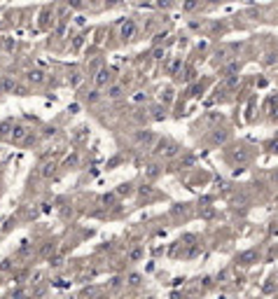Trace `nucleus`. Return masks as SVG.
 <instances>
[{
	"mask_svg": "<svg viewBox=\"0 0 278 299\" xmlns=\"http://www.w3.org/2000/svg\"><path fill=\"white\" fill-rule=\"evenodd\" d=\"M164 56H166V52H164L161 47H157V49H154V56H152V59H154V61H161Z\"/></svg>",
	"mask_w": 278,
	"mask_h": 299,
	"instance_id": "c9c22d12",
	"label": "nucleus"
},
{
	"mask_svg": "<svg viewBox=\"0 0 278 299\" xmlns=\"http://www.w3.org/2000/svg\"><path fill=\"white\" fill-rule=\"evenodd\" d=\"M17 96H28L31 91H28V86H23V85H17V91H14Z\"/></svg>",
	"mask_w": 278,
	"mask_h": 299,
	"instance_id": "f704fd0d",
	"label": "nucleus"
},
{
	"mask_svg": "<svg viewBox=\"0 0 278 299\" xmlns=\"http://www.w3.org/2000/svg\"><path fill=\"white\" fill-rule=\"evenodd\" d=\"M136 194H138L140 199H150L152 194H154V190H152V185H150V182H143V185H140L138 190H136Z\"/></svg>",
	"mask_w": 278,
	"mask_h": 299,
	"instance_id": "f3484780",
	"label": "nucleus"
},
{
	"mask_svg": "<svg viewBox=\"0 0 278 299\" xmlns=\"http://www.w3.org/2000/svg\"><path fill=\"white\" fill-rule=\"evenodd\" d=\"M19 255H31V241H21V246H19Z\"/></svg>",
	"mask_w": 278,
	"mask_h": 299,
	"instance_id": "7c9ffc66",
	"label": "nucleus"
},
{
	"mask_svg": "<svg viewBox=\"0 0 278 299\" xmlns=\"http://www.w3.org/2000/svg\"><path fill=\"white\" fill-rule=\"evenodd\" d=\"M54 133H56V127H47L43 136H44V138H49V136H54Z\"/></svg>",
	"mask_w": 278,
	"mask_h": 299,
	"instance_id": "58836bf2",
	"label": "nucleus"
},
{
	"mask_svg": "<svg viewBox=\"0 0 278 299\" xmlns=\"http://www.w3.org/2000/svg\"><path fill=\"white\" fill-rule=\"evenodd\" d=\"M154 122H161V119H166V106L161 103V106H154L152 107V115H150Z\"/></svg>",
	"mask_w": 278,
	"mask_h": 299,
	"instance_id": "6ab92c4d",
	"label": "nucleus"
},
{
	"mask_svg": "<svg viewBox=\"0 0 278 299\" xmlns=\"http://www.w3.org/2000/svg\"><path fill=\"white\" fill-rule=\"evenodd\" d=\"M136 35H138V23L133 21V19H127V23H122V28H119V38H122V43H131V40H136Z\"/></svg>",
	"mask_w": 278,
	"mask_h": 299,
	"instance_id": "f03ea898",
	"label": "nucleus"
},
{
	"mask_svg": "<svg viewBox=\"0 0 278 299\" xmlns=\"http://www.w3.org/2000/svg\"><path fill=\"white\" fill-rule=\"evenodd\" d=\"M14 267V262H12L10 257H5V259H0V271H10Z\"/></svg>",
	"mask_w": 278,
	"mask_h": 299,
	"instance_id": "473e14b6",
	"label": "nucleus"
},
{
	"mask_svg": "<svg viewBox=\"0 0 278 299\" xmlns=\"http://www.w3.org/2000/svg\"><path fill=\"white\" fill-rule=\"evenodd\" d=\"M229 138H232V133H229L227 128H220V127H217V128H213V133L208 136V143L217 148V145H225Z\"/></svg>",
	"mask_w": 278,
	"mask_h": 299,
	"instance_id": "20e7f679",
	"label": "nucleus"
},
{
	"mask_svg": "<svg viewBox=\"0 0 278 299\" xmlns=\"http://www.w3.org/2000/svg\"><path fill=\"white\" fill-rule=\"evenodd\" d=\"M238 85H241V75H227V77H225V86H227V89H236Z\"/></svg>",
	"mask_w": 278,
	"mask_h": 299,
	"instance_id": "4be33fe9",
	"label": "nucleus"
},
{
	"mask_svg": "<svg viewBox=\"0 0 278 299\" xmlns=\"http://www.w3.org/2000/svg\"><path fill=\"white\" fill-rule=\"evenodd\" d=\"M276 208H278V196H276Z\"/></svg>",
	"mask_w": 278,
	"mask_h": 299,
	"instance_id": "de8ad7c7",
	"label": "nucleus"
},
{
	"mask_svg": "<svg viewBox=\"0 0 278 299\" xmlns=\"http://www.w3.org/2000/svg\"><path fill=\"white\" fill-rule=\"evenodd\" d=\"M201 280H203V288H211V285H213V278H211V276L201 278Z\"/></svg>",
	"mask_w": 278,
	"mask_h": 299,
	"instance_id": "ea45409f",
	"label": "nucleus"
},
{
	"mask_svg": "<svg viewBox=\"0 0 278 299\" xmlns=\"http://www.w3.org/2000/svg\"><path fill=\"white\" fill-rule=\"evenodd\" d=\"M31 131L23 127V124H14V131H12V140L10 143H14V145H19V143H23L26 140V136H28Z\"/></svg>",
	"mask_w": 278,
	"mask_h": 299,
	"instance_id": "6e6552de",
	"label": "nucleus"
},
{
	"mask_svg": "<svg viewBox=\"0 0 278 299\" xmlns=\"http://www.w3.org/2000/svg\"><path fill=\"white\" fill-rule=\"evenodd\" d=\"M80 80H82V77H80V73H75V75H73V80H70V85L77 86V85H80Z\"/></svg>",
	"mask_w": 278,
	"mask_h": 299,
	"instance_id": "a19ab883",
	"label": "nucleus"
},
{
	"mask_svg": "<svg viewBox=\"0 0 278 299\" xmlns=\"http://www.w3.org/2000/svg\"><path fill=\"white\" fill-rule=\"evenodd\" d=\"M143 255H145V248L136 246V248H131V250H128L127 259H128V262H138V259H143Z\"/></svg>",
	"mask_w": 278,
	"mask_h": 299,
	"instance_id": "dca6fc26",
	"label": "nucleus"
},
{
	"mask_svg": "<svg viewBox=\"0 0 278 299\" xmlns=\"http://www.w3.org/2000/svg\"><path fill=\"white\" fill-rule=\"evenodd\" d=\"M133 140H136V145L143 150H150L152 143L157 140V136H154V131H150V128H138L136 133H133Z\"/></svg>",
	"mask_w": 278,
	"mask_h": 299,
	"instance_id": "f257e3e1",
	"label": "nucleus"
},
{
	"mask_svg": "<svg viewBox=\"0 0 278 299\" xmlns=\"http://www.w3.org/2000/svg\"><path fill=\"white\" fill-rule=\"evenodd\" d=\"M257 259H259V253H257L255 248H250L246 253H241V255L236 257V264H241V267H253Z\"/></svg>",
	"mask_w": 278,
	"mask_h": 299,
	"instance_id": "39448f33",
	"label": "nucleus"
},
{
	"mask_svg": "<svg viewBox=\"0 0 278 299\" xmlns=\"http://www.w3.org/2000/svg\"><path fill=\"white\" fill-rule=\"evenodd\" d=\"M112 82H115V70H112V68H101V70L94 75V85H96L98 89H101V86L106 89V86L112 85Z\"/></svg>",
	"mask_w": 278,
	"mask_h": 299,
	"instance_id": "7ed1b4c3",
	"label": "nucleus"
},
{
	"mask_svg": "<svg viewBox=\"0 0 278 299\" xmlns=\"http://www.w3.org/2000/svg\"><path fill=\"white\" fill-rule=\"evenodd\" d=\"M14 47H17V43H14V40H10V38H5V49H7V52H12Z\"/></svg>",
	"mask_w": 278,
	"mask_h": 299,
	"instance_id": "e433bc0d",
	"label": "nucleus"
},
{
	"mask_svg": "<svg viewBox=\"0 0 278 299\" xmlns=\"http://www.w3.org/2000/svg\"><path fill=\"white\" fill-rule=\"evenodd\" d=\"M14 119H2L0 122V140H7L10 143L12 140V131H14Z\"/></svg>",
	"mask_w": 278,
	"mask_h": 299,
	"instance_id": "0eeeda50",
	"label": "nucleus"
},
{
	"mask_svg": "<svg viewBox=\"0 0 278 299\" xmlns=\"http://www.w3.org/2000/svg\"><path fill=\"white\" fill-rule=\"evenodd\" d=\"M26 80L31 82V85H44L47 82V75L43 70H38V68H31L28 73H26Z\"/></svg>",
	"mask_w": 278,
	"mask_h": 299,
	"instance_id": "1a4fd4ad",
	"label": "nucleus"
},
{
	"mask_svg": "<svg viewBox=\"0 0 278 299\" xmlns=\"http://www.w3.org/2000/svg\"><path fill=\"white\" fill-rule=\"evenodd\" d=\"M169 145H171V140L169 138H157L154 140V148H152V154H154V157H161L164 150L169 148Z\"/></svg>",
	"mask_w": 278,
	"mask_h": 299,
	"instance_id": "ddd939ff",
	"label": "nucleus"
},
{
	"mask_svg": "<svg viewBox=\"0 0 278 299\" xmlns=\"http://www.w3.org/2000/svg\"><path fill=\"white\" fill-rule=\"evenodd\" d=\"M103 5H106V7H117V5H119V0H106Z\"/></svg>",
	"mask_w": 278,
	"mask_h": 299,
	"instance_id": "79ce46f5",
	"label": "nucleus"
},
{
	"mask_svg": "<svg viewBox=\"0 0 278 299\" xmlns=\"http://www.w3.org/2000/svg\"><path fill=\"white\" fill-rule=\"evenodd\" d=\"M145 175H148L150 180H154V178H159V175H161V166L157 164V161H152L150 166L145 169Z\"/></svg>",
	"mask_w": 278,
	"mask_h": 299,
	"instance_id": "a211bd4d",
	"label": "nucleus"
},
{
	"mask_svg": "<svg viewBox=\"0 0 278 299\" xmlns=\"http://www.w3.org/2000/svg\"><path fill=\"white\" fill-rule=\"evenodd\" d=\"M241 68H243L241 61H229V64L222 68V77H227V75H238L241 73Z\"/></svg>",
	"mask_w": 278,
	"mask_h": 299,
	"instance_id": "4468645a",
	"label": "nucleus"
},
{
	"mask_svg": "<svg viewBox=\"0 0 278 299\" xmlns=\"http://www.w3.org/2000/svg\"><path fill=\"white\" fill-rule=\"evenodd\" d=\"M201 7V0H185L182 2V12H194Z\"/></svg>",
	"mask_w": 278,
	"mask_h": 299,
	"instance_id": "5701e85b",
	"label": "nucleus"
},
{
	"mask_svg": "<svg viewBox=\"0 0 278 299\" xmlns=\"http://www.w3.org/2000/svg\"><path fill=\"white\" fill-rule=\"evenodd\" d=\"M154 5H157V7H159V10H173V7H175V0H157V2H154Z\"/></svg>",
	"mask_w": 278,
	"mask_h": 299,
	"instance_id": "cd10ccee",
	"label": "nucleus"
},
{
	"mask_svg": "<svg viewBox=\"0 0 278 299\" xmlns=\"http://www.w3.org/2000/svg\"><path fill=\"white\" fill-rule=\"evenodd\" d=\"M0 96H5V94H2V75H0Z\"/></svg>",
	"mask_w": 278,
	"mask_h": 299,
	"instance_id": "a18cd8bd",
	"label": "nucleus"
},
{
	"mask_svg": "<svg viewBox=\"0 0 278 299\" xmlns=\"http://www.w3.org/2000/svg\"><path fill=\"white\" fill-rule=\"evenodd\" d=\"M180 68H182V59H175V61L169 65V75H175L178 70H180Z\"/></svg>",
	"mask_w": 278,
	"mask_h": 299,
	"instance_id": "c756f323",
	"label": "nucleus"
},
{
	"mask_svg": "<svg viewBox=\"0 0 278 299\" xmlns=\"http://www.w3.org/2000/svg\"><path fill=\"white\" fill-rule=\"evenodd\" d=\"M269 236H278V222H271V227H269Z\"/></svg>",
	"mask_w": 278,
	"mask_h": 299,
	"instance_id": "4c0bfd02",
	"label": "nucleus"
},
{
	"mask_svg": "<svg viewBox=\"0 0 278 299\" xmlns=\"http://www.w3.org/2000/svg\"><path fill=\"white\" fill-rule=\"evenodd\" d=\"M173 101V86H166V89H161V103L164 106H169Z\"/></svg>",
	"mask_w": 278,
	"mask_h": 299,
	"instance_id": "393cba45",
	"label": "nucleus"
},
{
	"mask_svg": "<svg viewBox=\"0 0 278 299\" xmlns=\"http://www.w3.org/2000/svg\"><path fill=\"white\" fill-rule=\"evenodd\" d=\"M54 250H56V241H47V246L43 248V250H40V255L43 257H47V259H49V257H52V253Z\"/></svg>",
	"mask_w": 278,
	"mask_h": 299,
	"instance_id": "a878e982",
	"label": "nucleus"
},
{
	"mask_svg": "<svg viewBox=\"0 0 278 299\" xmlns=\"http://www.w3.org/2000/svg\"><path fill=\"white\" fill-rule=\"evenodd\" d=\"M178 154H180V145L171 143L169 148L164 150V154H161V157H164V159H173V157H178Z\"/></svg>",
	"mask_w": 278,
	"mask_h": 299,
	"instance_id": "412c9836",
	"label": "nucleus"
},
{
	"mask_svg": "<svg viewBox=\"0 0 278 299\" xmlns=\"http://www.w3.org/2000/svg\"><path fill=\"white\" fill-rule=\"evenodd\" d=\"M65 5L70 7V10H75V12H82L86 7V0H65Z\"/></svg>",
	"mask_w": 278,
	"mask_h": 299,
	"instance_id": "b1692460",
	"label": "nucleus"
},
{
	"mask_svg": "<svg viewBox=\"0 0 278 299\" xmlns=\"http://www.w3.org/2000/svg\"><path fill=\"white\" fill-rule=\"evenodd\" d=\"M115 201H117V192H110V194H103V196H101V203H106L107 208H110Z\"/></svg>",
	"mask_w": 278,
	"mask_h": 299,
	"instance_id": "bb28decb",
	"label": "nucleus"
},
{
	"mask_svg": "<svg viewBox=\"0 0 278 299\" xmlns=\"http://www.w3.org/2000/svg\"><path fill=\"white\" fill-rule=\"evenodd\" d=\"M103 96H106V94H101V91H98V86H96V89H91V91L82 94V103H86V106H96Z\"/></svg>",
	"mask_w": 278,
	"mask_h": 299,
	"instance_id": "9d476101",
	"label": "nucleus"
},
{
	"mask_svg": "<svg viewBox=\"0 0 278 299\" xmlns=\"http://www.w3.org/2000/svg\"><path fill=\"white\" fill-rule=\"evenodd\" d=\"M276 103H278V98H276Z\"/></svg>",
	"mask_w": 278,
	"mask_h": 299,
	"instance_id": "09e8293b",
	"label": "nucleus"
},
{
	"mask_svg": "<svg viewBox=\"0 0 278 299\" xmlns=\"http://www.w3.org/2000/svg\"><path fill=\"white\" fill-rule=\"evenodd\" d=\"M271 182H276V185H278V171L274 173V175H271Z\"/></svg>",
	"mask_w": 278,
	"mask_h": 299,
	"instance_id": "c03bdc74",
	"label": "nucleus"
},
{
	"mask_svg": "<svg viewBox=\"0 0 278 299\" xmlns=\"http://www.w3.org/2000/svg\"><path fill=\"white\" fill-rule=\"evenodd\" d=\"M49 267H52V269H61V267H64V257H49Z\"/></svg>",
	"mask_w": 278,
	"mask_h": 299,
	"instance_id": "2f4dec72",
	"label": "nucleus"
},
{
	"mask_svg": "<svg viewBox=\"0 0 278 299\" xmlns=\"http://www.w3.org/2000/svg\"><path fill=\"white\" fill-rule=\"evenodd\" d=\"M17 80L12 77V75H2V94H14L17 91Z\"/></svg>",
	"mask_w": 278,
	"mask_h": 299,
	"instance_id": "9b49d317",
	"label": "nucleus"
},
{
	"mask_svg": "<svg viewBox=\"0 0 278 299\" xmlns=\"http://www.w3.org/2000/svg\"><path fill=\"white\" fill-rule=\"evenodd\" d=\"M77 164H80V157H77V154H73V157H68V159H65V169H70V166H77Z\"/></svg>",
	"mask_w": 278,
	"mask_h": 299,
	"instance_id": "72a5a7b5",
	"label": "nucleus"
},
{
	"mask_svg": "<svg viewBox=\"0 0 278 299\" xmlns=\"http://www.w3.org/2000/svg\"><path fill=\"white\" fill-rule=\"evenodd\" d=\"M211 2H222V0H211Z\"/></svg>",
	"mask_w": 278,
	"mask_h": 299,
	"instance_id": "49530a36",
	"label": "nucleus"
},
{
	"mask_svg": "<svg viewBox=\"0 0 278 299\" xmlns=\"http://www.w3.org/2000/svg\"><path fill=\"white\" fill-rule=\"evenodd\" d=\"M115 192H117V196H131L136 190H133V185H131V182H122Z\"/></svg>",
	"mask_w": 278,
	"mask_h": 299,
	"instance_id": "aec40b11",
	"label": "nucleus"
},
{
	"mask_svg": "<svg viewBox=\"0 0 278 299\" xmlns=\"http://www.w3.org/2000/svg\"><path fill=\"white\" fill-rule=\"evenodd\" d=\"M122 285H127V278H122V276H115L112 280H110V290H119Z\"/></svg>",
	"mask_w": 278,
	"mask_h": 299,
	"instance_id": "c85d7f7f",
	"label": "nucleus"
},
{
	"mask_svg": "<svg viewBox=\"0 0 278 299\" xmlns=\"http://www.w3.org/2000/svg\"><path fill=\"white\" fill-rule=\"evenodd\" d=\"M101 2H106V0H86V5H101Z\"/></svg>",
	"mask_w": 278,
	"mask_h": 299,
	"instance_id": "37998d69",
	"label": "nucleus"
},
{
	"mask_svg": "<svg viewBox=\"0 0 278 299\" xmlns=\"http://www.w3.org/2000/svg\"><path fill=\"white\" fill-rule=\"evenodd\" d=\"M54 173H56V164H54V161H47V164H43V169H40V175H43L44 180H52Z\"/></svg>",
	"mask_w": 278,
	"mask_h": 299,
	"instance_id": "2eb2a0df",
	"label": "nucleus"
},
{
	"mask_svg": "<svg viewBox=\"0 0 278 299\" xmlns=\"http://www.w3.org/2000/svg\"><path fill=\"white\" fill-rule=\"evenodd\" d=\"M127 285L128 288H140V285H143V280H145V278H143V274H138V271H131V274H127Z\"/></svg>",
	"mask_w": 278,
	"mask_h": 299,
	"instance_id": "f8f14e48",
	"label": "nucleus"
},
{
	"mask_svg": "<svg viewBox=\"0 0 278 299\" xmlns=\"http://www.w3.org/2000/svg\"><path fill=\"white\" fill-rule=\"evenodd\" d=\"M124 94H127V89H124V85H119V82H112V85L106 86L107 101H119V98H124Z\"/></svg>",
	"mask_w": 278,
	"mask_h": 299,
	"instance_id": "423d86ee",
	"label": "nucleus"
}]
</instances>
